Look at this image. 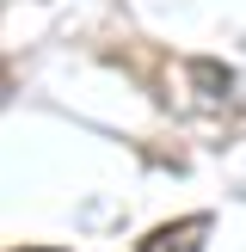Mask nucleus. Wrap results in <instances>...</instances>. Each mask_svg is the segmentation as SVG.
<instances>
[{
	"instance_id": "obj_1",
	"label": "nucleus",
	"mask_w": 246,
	"mask_h": 252,
	"mask_svg": "<svg viewBox=\"0 0 246 252\" xmlns=\"http://www.w3.org/2000/svg\"><path fill=\"white\" fill-rule=\"evenodd\" d=\"M209 228L215 221L209 216H184V221H166V228H154L135 252H203L209 246Z\"/></svg>"
},
{
	"instance_id": "obj_2",
	"label": "nucleus",
	"mask_w": 246,
	"mask_h": 252,
	"mask_svg": "<svg viewBox=\"0 0 246 252\" xmlns=\"http://www.w3.org/2000/svg\"><path fill=\"white\" fill-rule=\"evenodd\" d=\"M191 80L209 86L203 105H234V74H228V68H215V62H191Z\"/></svg>"
},
{
	"instance_id": "obj_3",
	"label": "nucleus",
	"mask_w": 246,
	"mask_h": 252,
	"mask_svg": "<svg viewBox=\"0 0 246 252\" xmlns=\"http://www.w3.org/2000/svg\"><path fill=\"white\" fill-rule=\"evenodd\" d=\"M25 252H62V246H25Z\"/></svg>"
}]
</instances>
